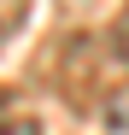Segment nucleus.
Listing matches in <instances>:
<instances>
[{"label": "nucleus", "instance_id": "nucleus-1", "mask_svg": "<svg viewBox=\"0 0 129 135\" xmlns=\"http://www.w3.org/2000/svg\"><path fill=\"white\" fill-rule=\"evenodd\" d=\"M6 135H35V123H24V118H12V123H6Z\"/></svg>", "mask_w": 129, "mask_h": 135}, {"label": "nucleus", "instance_id": "nucleus-2", "mask_svg": "<svg viewBox=\"0 0 129 135\" xmlns=\"http://www.w3.org/2000/svg\"><path fill=\"white\" fill-rule=\"evenodd\" d=\"M117 53L129 59V18H123V24H117Z\"/></svg>", "mask_w": 129, "mask_h": 135}]
</instances>
